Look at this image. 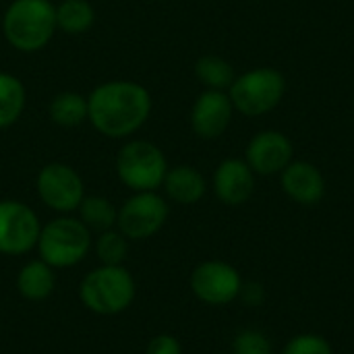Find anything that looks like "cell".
Segmentation results:
<instances>
[{"label":"cell","mask_w":354,"mask_h":354,"mask_svg":"<svg viewBox=\"0 0 354 354\" xmlns=\"http://www.w3.org/2000/svg\"><path fill=\"white\" fill-rule=\"evenodd\" d=\"M286 93V77L272 66L251 68L234 79L228 89L234 110L245 116H261L272 112Z\"/></svg>","instance_id":"5b68a950"},{"label":"cell","mask_w":354,"mask_h":354,"mask_svg":"<svg viewBox=\"0 0 354 354\" xmlns=\"http://www.w3.org/2000/svg\"><path fill=\"white\" fill-rule=\"evenodd\" d=\"M145 354H183V346L172 334H160L149 340Z\"/></svg>","instance_id":"d4e9b609"},{"label":"cell","mask_w":354,"mask_h":354,"mask_svg":"<svg viewBox=\"0 0 354 354\" xmlns=\"http://www.w3.org/2000/svg\"><path fill=\"white\" fill-rule=\"evenodd\" d=\"M50 120L62 129L79 127L87 120V97L77 91H60L52 97L48 106Z\"/></svg>","instance_id":"e0dca14e"},{"label":"cell","mask_w":354,"mask_h":354,"mask_svg":"<svg viewBox=\"0 0 354 354\" xmlns=\"http://www.w3.org/2000/svg\"><path fill=\"white\" fill-rule=\"evenodd\" d=\"M247 305H251V307H257V305H261L263 303V288L259 286V284H243V288H241V295H239Z\"/></svg>","instance_id":"484cf974"},{"label":"cell","mask_w":354,"mask_h":354,"mask_svg":"<svg viewBox=\"0 0 354 354\" xmlns=\"http://www.w3.org/2000/svg\"><path fill=\"white\" fill-rule=\"evenodd\" d=\"M195 75L205 85V89H218V91H228L236 79L234 66L226 58L216 54L201 56L195 62Z\"/></svg>","instance_id":"44dd1931"},{"label":"cell","mask_w":354,"mask_h":354,"mask_svg":"<svg viewBox=\"0 0 354 354\" xmlns=\"http://www.w3.org/2000/svg\"><path fill=\"white\" fill-rule=\"evenodd\" d=\"M93 249L102 266H122L129 255V239L120 230L112 228L97 234Z\"/></svg>","instance_id":"7402d4cb"},{"label":"cell","mask_w":354,"mask_h":354,"mask_svg":"<svg viewBox=\"0 0 354 354\" xmlns=\"http://www.w3.org/2000/svg\"><path fill=\"white\" fill-rule=\"evenodd\" d=\"M232 354H272V344L263 332L245 330L236 334L232 342Z\"/></svg>","instance_id":"603a6c76"},{"label":"cell","mask_w":354,"mask_h":354,"mask_svg":"<svg viewBox=\"0 0 354 354\" xmlns=\"http://www.w3.org/2000/svg\"><path fill=\"white\" fill-rule=\"evenodd\" d=\"M282 354H334V351L319 334H299L284 346Z\"/></svg>","instance_id":"cb8c5ba5"},{"label":"cell","mask_w":354,"mask_h":354,"mask_svg":"<svg viewBox=\"0 0 354 354\" xmlns=\"http://www.w3.org/2000/svg\"><path fill=\"white\" fill-rule=\"evenodd\" d=\"M151 93L137 81H106L87 95V120L108 139H127L151 114Z\"/></svg>","instance_id":"6da1fadb"},{"label":"cell","mask_w":354,"mask_h":354,"mask_svg":"<svg viewBox=\"0 0 354 354\" xmlns=\"http://www.w3.org/2000/svg\"><path fill=\"white\" fill-rule=\"evenodd\" d=\"M95 10L89 0H62L56 4V27L68 35H79L91 29Z\"/></svg>","instance_id":"ffe728a7"},{"label":"cell","mask_w":354,"mask_h":354,"mask_svg":"<svg viewBox=\"0 0 354 354\" xmlns=\"http://www.w3.org/2000/svg\"><path fill=\"white\" fill-rule=\"evenodd\" d=\"M255 191V172L241 158H228L220 162L214 172V193L230 207L243 205L251 199Z\"/></svg>","instance_id":"4fadbf2b"},{"label":"cell","mask_w":354,"mask_h":354,"mask_svg":"<svg viewBox=\"0 0 354 354\" xmlns=\"http://www.w3.org/2000/svg\"><path fill=\"white\" fill-rule=\"evenodd\" d=\"M91 245V232L79 218L60 216L41 226L35 247L39 251V259L58 270L73 268L83 261Z\"/></svg>","instance_id":"277c9868"},{"label":"cell","mask_w":354,"mask_h":354,"mask_svg":"<svg viewBox=\"0 0 354 354\" xmlns=\"http://www.w3.org/2000/svg\"><path fill=\"white\" fill-rule=\"evenodd\" d=\"M135 280L124 266H100L91 270L81 286V303L97 315H118L135 301Z\"/></svg>","instance_id":"3957f363"},{"label":"cell","mask_w":354,"mask_h":354,"mask_svg":"<svg viewBox=\"0 0 354 354\" xmlns=\"http://www.w3.org/2000/svg\"><path fill=\"white\" fill-rule=\"evenodd\" d=\"M232 112L234 106L228 91L205 89L191 108V129L201 139H218L230 127Z\"/></svg>","instance_id":"7c38bea8"},{"label":"cell","mask_w":354,"mask_h":354,"mask_svg":"<svg viewBox=\"0 0 354 354\" xmlns=\"http://www.w3.org/2000/svg\"><path fill=\"white\" fill-rule=\"evenodd\" d=\"M295 158L292 141L280 131H261L257 133L245 151V162L259 176L280 174Z\"/></svg>","instance_id":"8fae6325"},{"label":"cell","mask_w":354,"mask_h":354,"mask_svg":"<svg viewBox=\"0 0 354 354\" xmlns=\"http://www.w3.org/2000/svg\"><path fill=\"white\" fill-rule=\"evenodd\" d=\"M168 203L156 191L131 195L118 209L116 226L129 241H145L158 234L168 220Z\"/></svg>","instance_id":"52a82bcc"},{"label":"cell","mask_w":354,"mask_h":354,"mask_svg":"<svg viewBox=\"0 0 354 354\" xmlns=\"http://www.w3.org/2000/svg\"><path fill=\"white\" fill-rule=\"evenodd\" d=\"M35 189H37L41 203L58 214L77 212L79 203L85 197L83 178L79 176L75 168L62 162L46 164L37 174Z\"/></svg>","instance_id":"ba28073f"},{"label":"cell","mask_w":354,"mask_h":354,"mask_svg":"<svg viewBox=\"0 0 354 354\" xmlns=\"http://www.w3.org/2000/svg\"><path fill=\"white\" fill-rule=\"evenodd\" d=\"M77 214L79 220L87 226V230L97 234L112 230L118 220V209L114 207V203L100 195H85L77 207Z\"/></svg>","instance_id":"ac0fdd59"},{"label":"cell","mask_w":354,"mask_h":354,"mask_svg":"<svg viewBox=\"0 0 354 354\" xmlns=\"http://www.w3.org/2000/svg\"><path fill=\"white\" fill-rule=\"evenodd\" d=\"M56 4L50 0H12L2 17V33L19 52H39L56 31Z\"/></svg>","instance_id":"7a4b0ae2"},{"label":"cell","mask_w":354,"mask_h":354,"mask_svg":"<svg viewBox=\"0 0 354 354\" xmlns=\"http://www.w3.org/2000/svg\"><path fill=\"white\" fill-rule=\"evenodd\" d=\"M241 288L243 280L239 270L220 259L203 261L191 274V290L205 305H228L239 299Z\"/></svg>","instance_id":"30bf717a"},{"label":"cell","mask_w":354,"mask_h":354,"mask_svg":"<svg viewBox=\"0 0 354 354\" xmlns=\"http://www.w3.org/2000/svg\"><path fill=\"white\" fill-rule=\"evenodd\" d=\"M162 187L166 189V195L174 203H180V205H193L201 201L207 191V183L203 174L197 168L187 166V164L168 168Z\"/></svg>","instance_id":"9a60e30c"},{"label":"cell","mask_w":354,"mask_h":354,"mask_svg":"<svg viewBox=\"0 0 354 354\" xmlns=\"http://www.w3.org/2000/svg\"><path fill=\"white\" fill-rule=\"evenodd\" d=\"M168 160L164 151L145 139L127 141L116 153V174L135 193L156 191L164 185Z\"/></svg>","instance_id":"8992f818"},{"label":"cell","mask_w":354,"mask_h":354,"mask_svg":"<svg viewBox=\"0 0 354 354\" xmlns=\"http://www.w3.org/2000/svg\"><path fill=\"white\" fill-rule=\"evenodd\" d=\"M54 284H56L54 268H50L41 259L27 261L17 276L19 295L27 301H33V303L46 301L54 292Z\"/></svg>","instance_id":"2e32d148"},{"label":"cell","mask_w":354,"mask_h":354,"mask_svg":"<svg viewBox=\"0 0 354 354\" xmlns=\"http://www.w3.org/2000/svg\"><path fill=\"white\" fill-rule=\"evenodd\" d=\"M280 185L286 197H290L299 205H317L326 195V178L322 170L303 160H292L282 172H280Z\"/></svg>","instance_id":"5bb4252c"},{"label":"cell","mask_w":354,"mask_h":354,"mask_svg":"<svg viewBox=\"0 0 354 354\" xmlns=\"http://www.w3.org/2000/svg\"><path fill=\"white\" fill-rule=\"evenodd\" d=\"M41 224L35 212L15 199L0 201V253L2 255H25L39 239Z\"/></svg>","instance_id":"9c48e42d"},{"label":"cell","mask_w":354,"mask_h":354,"mask_svg":"<svg viewBox=\"0 0 354 354\" xmlns=\"http://www.w3.org/2000/svg\"><path fill=\"white\" fill-rule=\"evenodd\" d=\"M25 85L19 77L0 71V129L12 127L25 110Z\"/></svg>","instance_id":"d6986e66"}]
</instances>
